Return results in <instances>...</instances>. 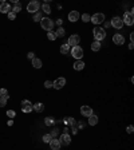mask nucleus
Listing matches in <instances>:
<instances>
[{
  "label": "nucleus",
  "instance_id": "nucleus-1",
  "mask_svg": "<svg viewBox=\"0 0 134 150\" xmlns=\"http://www.w3.org/2000/svg\"><path fill=\"white\" fill-rule=\"evenodd\" d=\"M93 34H94V39L97 40V42H101V40H103L106 38V32L101 27H95L93 30Z\"/></svg>",
  "mask_w": 134,
  "mask_h": 150
},
{
  "label": "nucleus",
  "instance_id": "nucleus-2",
  "mask_svg": "<svg viewBox=\"0 0 134 150\" xmlns=\"http://www.w3.org/2000/svg\"><path fill=\"white\" fill-rule=\"evenodd\" d=\"M40 26H42L43 30L50 32V31H52V28H54V22L50 18H43L40 20Z\"/></svg>",
  "mask_w": 134,
  "mask_h": 150
},
{
  "label": "nucleus",
  "instance_id": "nucleus-3",
  "mask_svg": "<svg viewBox=\"0 0 134 150\" xmlns=\"http://www.w3.org/2000/svg\"><path fill=\"white\" fill-rule=\"evenodd\" d=\"M70 54H71L72 56L75 58L76 60H80V59L83 58V48H82V47H79V46L72 47V50L70 51Z\"/></svg>",
  "mask_w": 134,
  "mask_h": 150
},
{
  "label": "nucleus",
  "instance_id": "nucleus-4",
  "mask_svg": "<svg viewBox=\"0 0 134 150\" xmlns=\"http://www.w3.org/2000/svg\"><path fill=\"white\" fill-rule=\"evenodd\" d=\"M133 13H134L133 9H131V11H129V12H125V15H123V19H122L123 24H126V26H133V23H134Z\"/></svg>",
  "mask_w": 134,
  "mask_h": 150
},
{
  "label": "nucleus",
  "instance_id": "nucleus-5",
  "mask_svg": "<svg viewBox=\"0 0 134 150\" xmlns=\"http://www.w3.org/2000/svg\"><path fill=\"white\" fill-rule=\"evenodd\" d=\"M39 8H40V4H39V1H36V0L30 1L28 5H27V11H28L30 13H36L38 11H39Z\"/></svg>",
  "mask_w": 134,
  "mask_h": 150
},
{
  "label": "nucleus",
  "instance_id": "nucleus-6",
  "mask_svg": "<svg viewBox=\"0 0 134 150\" xmlns=\"http://www.w3.org/2000/svg\"><path fill=\"white\" fill-rule=\"evenodd\" d=\"M90 22L94 23V24H101V23L105 22V15L103 13H94L90 18Z\"/></svg>",
  "mask_w": 134,
  "mask_h": 150
},
{
  "label": "nucleus",
  "instance_id": "nucleus-7",
  "mask_svg": "<svg viewBox=\"0 0 134 150\" xmlns=\"http://www.w3.org/2000/svg\"><path fill=\"white\" fill-rule=\"evenodd\" d=\"M64 84H66V79L60 76V78H58V79H55L52 82V87L56 88V90H60L62 87H64Z\"/></svg>",
  "mask_w": 134,
  "mask_h": 150
},
{
  "label": "nucleus",
  "instance_id": "nucleus-8",
  "mask_svg": "<svg viewBox=\"0 0 134 150\" xmlns=\"http://www.w3.org/2000/svg\"><path fill=\"white\" fill-rule=\"evenodd\" d=\"M79 42H80L79 35H71L70 38H68V42H67V44H68L70 47H76V46L79 44Z\"/></svg>",
  "mask_w": 134,
  "mask_h": 150
},
{
  "label": "nucleus",
  "instance_id": "nucleus-9",
  "mask_svg": "<svg viewBox=\"0 0 134 150\" xmlns=\"http://www.w3.org/2000/svg\"><path fill=\"white\" fill-rule=\"evenodd\" d=\"M114 28H117V30H121L122 27H123V22H122V19L118 18V16H114V18L111 19V23H110Z\"/></svg>",
  "mask_w": 134,
  "mask_h": 150
},
{
  "label": "nucleus",
  "instance_id": "nucleus-10",
  "mask_svg": "<svg viewBox=\"0 0 134 150\" xmlns=\"http://www.w3.org/2000/svg\"><path fill=\"white\" fill-rule=\"evenodd\" d=\"M59 142H60V145L63 146H67L71 143V135L70 134H62L60 137H59Z\"/></svg>",
  "mask_w": 134,
  "mask_h": 150
},
{
  "label": "nucleus",
  "instance_id": "nucleus-11",
  "mask_svg": "<svg viewBox=\"0 0 134 150\" xmlns=\"http://www.w3.org/2000/svg\"><path fill=\"white\" fill-rule=\"evenodd\" d=\"M0 12L1 13L11 12V5H9L8 1H0Z\"/></svg>",
  "mask_w": 134,
  "mask_h": 150
},
{
  "label": "nucleus",
  "instance_id": "nucleus-12",
  "mask_svg": "<svg viewBox=\"0 0 134 150\" xmlns=\"http://www.w3.org/2000/svg\"><path fill=\"white\" fill-rule=\"evenodd\" d=\"M113 42H114L117 46H122V44L125 43V38L121 35V34H115V35L113 36Z\"/></svg>",
  "mask_w": 134,
  "mask_h": 150
},
{
  "label": "nucleus",
  "instance_id": "nucleus-13",
  "mask_svg": "<svg viewBox=\"0 0 134 150\" xmlns=\"http://www.w3.org/2000/svg\"><path fill=\"white\" fill-rule=\"evenodd\" d=\"M80 114L83 117H90V115H93V109L90 106H82L80 107Z\"/></svg>",
  "mask_w": 134,
  "mask_h": 150
},
{
  "label": "nucleus",
  "instance_id": "nucleus-14",
  "mask_svg": "<svg viewBox=\"0 0 134 150\" xmlns=\"http://www.w3.org/2000/svg\"><path fill=\"white\" fill-rule=\"evenodd\" d=\"M48 143H50L51 150H59V149H60V146H62V145H60V142H59V139H55V138H52Z\"/></svg>",
  "mask_w": 134,
  "mask_h": 150
},
{
  "label": "nucleus",
  "instance_id": "nucleus-15",
  "mask_svg": "<svg viewBox=\"0 0 134 150\" xmlns=\"http://www.w3.org/2000/svg\"><path fill=\"white\" fill-rule=\"evenodd\" d=\"M80 18V15H79V12L78 11H71V12L68 13V20L70 22H78V19Z\"/></svg>",
  "mask_w": 134,
  "mask_h": 150
},
{
  "label": "nucleus",
  "instance_id": "nucleus-16",
  "mask_svg": "<svg viewBox=\"0 0 134 150\" xmlns=\"http://www.w3.org/2000/svg\"><path fill=\"white\" fill-rule=\"evenodd\" d=\"M63 122H64V125L68 126V127H75V125H76L75 119L71 118V117H66V118L63 119Z\"/></svg>",
  "mask_w": 134,
  "mask_h": 150
},
{
  "label": "nucleus",
  "instance_id": "nucleus-17",
  "mask_svg": "<svg viewBox=\"0 0 134 150\" xmlns=\"http://www.w3.org/2000/svg\"><path fill=\"white\" fill-rule=\"evenodd\" d=\"M83 68H85V63H83L82 59H80V60H76V62L74 63V70L80 71V70H83Z\"/></svg>",
  "mask_w": 134,
  "mask_h": 150
},
{
  "label": "nucleus",
  "instance_id": "nucleus-18",
  "mask_svg": "<svg viewBox=\"0 0 134 150\" xmlns=\"http://www.w3.org/2000/svg\"><path fill=\"white\" fill-rule=\"evenodd\" d=\"M32 109L36 111V113H42V111L44 110V105L43 103H35V105H32Z\"/></svg>",
  "mask_w": 134,
  "mask_h": 150
},
{
  "label": "nucleus",
  "instance_id": "nucleus-19",
  "mask_svg": "<svg viewBox=\"0 0 134 150\" xmlns=\"http://www.w3.org/2000/svg\"><path fill=\"white\" fill-rule=\"evenodd\" d=\"M97 123H98V117H97L95 114L90 115V117H89V125H91V126H95Z\"/></svg>",
  "mask_w": 134,
  "mask_h": 150
},
{
  "label": "nucleus",
  "instance_id": "nucleus-20",
  "mask_svg": "<svg viewBox=\"0 0 134 150\" xmlns=\"http://www.w3.org/2000/svg\"><path fill=\"white\" fill-rule=\"evenodd\" d=\"M70 51H71V47H70L67 43H64V44L60 46V52L62 54H70Z\"/></svg>",
  "mask_w": 134,
  "mask_h": 150
},
{
  "label": "nucleus",
  "instance_id": "nucleus-21",
  "mask_svg": "<svg viewBox=\"0 0 134 150\" xmlns=\"http://www.w3.org/2000/svg\"><path fill=\"white\" fill-rule=\"evenodd\" d=\"M32 66L35 67V68H40L43 64H42V60H40V59H38V58H34V59H32Z\"/></svg>",
  "mask_w": 134,
  "mask_h": 150
},
{
  "label": "nucleus",
  "instance_id": "nucleus-22",
  "mask_svg": "<svg viewBox=\"0 0 134 150\" xmlns=\"http://www.w3.org/2000/svg\"><path fill=\"white\" fill-rule=\"evenodd\" d=\"M22 11V5L19 4V3H15V5H13V8H11V12L13 13H18Z\"/></svg>",
  "mask_w": 134,
  "mask_h": 150
},
{
  "label": "nucleus",
  "instance_id": "nucleus-23",
  "mask_svg": "<svg viewBox=\"0 0 134 150\" xmlns=\"http://www.w3.org/2000/svg\"><path fill=\"white\" fill-rule=\"evenodd\" d=\"M91 50H93V51H99V50H101V43L95 40L94 43H91Z\"/></svg>",
  "mask_w": 134,
  "mask_h": 150
},
{
  "label": "nucleus",
  "instance_id": "nucleus-24",
  "mask_svg": "<svg viewBox=\"0 0 134 150\" xmlns=\"http://www.w3.org/2000/svg\"><path fill=\"white\" fill-rule=\"evenodd\" d=\"M64 34H66V31H64V28L63 27H59L58 31L55 32V35H56V38H60V36H64Z\"/></svg>",
  "mask_w": 134,
  "mask_h": 150
},
{
  "label": "nucleus",
  "instance_id": "nucleus-25",
  "mask_svg": "<svg viewBox=\"0 0 134 150\" xmlns=\"http://www.w3.org/2000/svg\"><path fill=\"white\" fill-rule=\"evenodd\" d=\"M54 123H55V121H54V118H51V117H47V118L44 119V125H46V126H52Z\"/></svg>",
  "mask_w": 134,
  "mask_h": 150
},
{
  "label": "nucleus",
  "instance_id": "nucleus-26",
  "mask_svg": "<svg viewBox=\"0 0 134 150\" xmlns=\"http://www.w3.org/2000/svg\"><path fill=\"white\" fill-rule=\"evenodd\" d=\"M32 110H34V109H32V103H30L28 106H23V107H22V111H23V113H31Z\"/></svg>",
  "mask_w": 134,
  "mask_h": 150
},
{
  "label": "nucleus",
  "instance_id": "nucleus-27",
  "mask_svg": "<svg viewBox=\"0 0 134 150\" xmlns=\"http://www.w3.org/2000/svg\"><path fill=\"white\" fill-rule=\"evenodd\" d=\"M42 19H43V16H42L40 11H38L36 13H34V22H40Z\"/></svg>",
  "mask_w": 134,
  "mask_h": 150
},
{
  "label": "nucleus",
  "instance_id": "nucleus-28",
  "mask_svg": "<svg viewBox=\"0 0 134 150\" xmlns=\"http://www.w3.org/2000/svg\"><path fill=\"white\" fill-rule=\"evenodd\" d=\"M42 9H43V12H44V13H51V7H50L47 3L42 5Z\"/></svg>",
  "mask_w": 134,
  "mask_h": 150
},
{
  "label": "nucleus",
  "instance_id": "nucleus-29",
  "mask_svg": "<svg viewBox=\"0 0 134 150\" xmlns=\"http://www.w3.org/2000/svg\"><path fill=\"white\" fill-rule=\"evenodd\" d=\"M0 97H3V98H7L8 99V91L5 90V88H0Z\"/></svg>",
  "mask_w": 134,
  "mask_h": 150
},
{
  "label": "nucleus",
  "instance_id": "nucleus-30",
  "mask_svg": "<svg viewBox=\"0 0 134 150\" xmlns=\"http://www.w3.org/2000/svg\"><path fill=\"white\" fill-rule=\"evenodd\" d=\"M51 139H52L51 134H44V135H43V142H46V143H48Z\"/></svg>",
  "mask_w": 134,
  "mask_h": 150
},
{
  "label": "nucleus",
  "instance_id": "nucleus-31",
  "mask_svg": "<svg viewBox=\"0 0 134 150\" xmlns=\"http://www.w3.org/2000/svg\"><path fill=\"white\" fill-rule=\"evenodd\" d=\"M47 38H48L50 40H55V39H56V35H55V32L50 31L48 34H47Z\"/></svg>",
  "mask_w": 134,
  "mask_h": 150
},
{
  "label": "nucleus",
  "instance_id": "nucleus-32",
  "mask_svg": "<svg viewBox=\"0 0 134 150\" xmlns=\"http://www.w3.org/2000/svg\"><path fill=\"white\" fill-rule=\"evenodd\" d=\"M7 98H3V97H0V107H4L5 105H7Z\"/></svg>",
  "mask_w": 134,
  "mask_h": 150
},
{
  "label": "nucleus",
  "instance_id": "nucleus-33",
  "mask_svg": "<svg viewBox=\"0 0 134 150\" xmlns=\"http://www.w3.org/2000/svg\"><path fill=\"white\" fill-rule=\"evenodd\" d=\"M90 18H91V16H90V15H87V13H83V15H82V20H83L85 23L90 22Z\"/></svg>",
  "mask_w": 134,
  "mask_h": 150
},
{
  "label": "nucleus",
  "instance_id": "nucleus-34",
  "mask_svg": "<svg viewBox=\"0 0 134 150\" xmlns=\"http://www.w3.org/2000/svg\"><path fill=\"white\" fill-rule=\"evenodd\" d=\"M15 115H16V114H15V111H13V110H8V111H7V117H8V118L12 119V118H15Z\"/></svg>",
  "mask_w": 134,
  "mask_h": 150
},
{
  "label": "nucleus",
  "instance_id": "nucleus-35",
  "mask_svg": "<svg viewBox=\"0 0 134 150\" xmlns=\"http://www.w3.org/2000/svg\"><path fill=\"white\" fill-rule=\"evenodd\" d=\"M7 15H8L9 20H15V18H16V13H13V12H8Z\"/></svg>",
  "mask_w": 134,
  "mask_h": 150
},
{
  "label": "nucleus",
  "instance_id": "nucleus-36",
  "mask_svg": "<svg viewBox=\"0 0 134 150\" xmlns=\"http://www.w3.org/2000/svg\"><path fill=\"white\" fill-rule=\"evenodd\" d=\"M44 87L51 88V87H52V82H51V80H46V82H44Z\"/></svg>",
  "mask_w": 134,
  "mask_h": 150
},
{
  "label": "nucleus",
  "instance_id": "nucleus-37",
  "mask_svg": "<svg viewBox=\"0 0 134 150\" xmlns=\"http://www.w3.org/2000/svg\"><path fill=\"white\" fill-rule=\"evenodd\" d=\"M126 131L129 133V134H131V133L134 131V127L131 126V125H130V126H127V129H126Z\"/></svg>",
  "mask_w": 134,
  "mask_h": 150
},
{
  "label": "nucleus",
  "instance_id": "nucleus-38",
  "mask_svg": "<svg viewBox=\"0 0 134 150\" xmlns=\"http://www.w3.org/2000/svg\"><path fill=\"white\" fill-rule=\"evenodd\" d=\"M76 125H78V127L76 129H85V123H83V122H78Z\"/></svg>",
  "mask_w": 134,
  "mask_h": 150
},
{
  "label": "nucleus",
  "instance_id": "nucleus-39",
  "mask_svg": "<svg viewBox=\"0 0 134 150\" xmlns=\"http://www.w3.org/2000/svg\"><path fill=\"white\" fill-rule=\"evenodd\" d=\"M27 56H28V59H31V60L35 58V56H34V52H28V55H27Z\"/></svg>",
  "mask_w": 134,
  "mask_h": 150
},
{
  "label": "nucleus",
  "instance_id": "nucleus-40",
  "mask_svg": "<svg viewBox=\"0 0 134 150\" xmlns=\"http://www.w3.org/2000/svg\"><path fill=\"white\" fill-rule=\"evenodd\" d=\"M62 23H63V20H62V19H58V20H56V24H58V26H60V27H62Z\"/></svg>",
  "mask_w": 134,
  "mask_h": 150
},
{
  "label": "nucleus",
  "instance_id": "nucleus-41",
  "mask_svg": "<svg viewBox=\"0 0 134 150\" xmlns=\"http://www.w3.org/2000/svg\"><path fill=\"white\" fill-rule=\"evenodd\" d=\"M70 129L72 130V134H76V133H78V129L76 127H70Z\"/></svg>",
  "mask_w": 134,
  "mask_h": 150
},
{
  "label": "nucleus",
  "instance_id": "nucleus-42",
  "mask_svg": "<svg viewBox=\"0 0 134 150\" xmlns=\"http://www.w3.org/2000/svg\"><path fill=\"white\" fill-rule=\"evenodd\" d=\"M7 125H8V126H12V125H13V121H12V119H9L8 122H7Z\"/></svg>",
  "mask_w": 134,
  "mask_h": 150
},
{
  "label": "nucleus",
  "instance_id": "nucleus-43",
  "mask_svg": "<svg viewBox=\"0 0 134 150\" xmlns=\"http://www.w3.org/2000/svg\"><path fill=\"white\" fill-rule=\"evenodd\" d=\"M133 47H134V44H133V43H130V44H129V48H130V50H133Z\"/></svg>",
  "mask_w": 134,
  "mask_h": 150
}]
</instances>
